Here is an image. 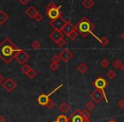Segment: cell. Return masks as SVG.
Returning a JSON list of instances; mask_svg holds the SVG:
<instances>
[{
	"label": "cell",
	"mask_w": 124,
	"mask_h": 122,
	"mask_svg": "<svg viewBox=\"0 0 124 122\" xmlns=\"http://www.w3.org/2000/svg\"><path fill=\"white\" fill-rule=\"evenodd\" d=\"M34 21H36V22H40L41 21H43V15H42L41 14H39V13H37V14L34 16Z\"/></svg>",
	"instance_id": "31"
},
{
	"label": "cell",
	"mask_w": 124,
	"mask_h": 122,
	"mask_svg": "<svg viewBox=\"0 0 124 122\" xmlns=\"http://www.w3.org/2000/svg\"><path fill=\"white\" fill-rule=\"evenodd\" d=\"M9 15L4 10H0V25H4L9 20Z\"/></svg>",
	"instance_id": "15"
},
{
	"label": "cell",
	"mask_w": 124,
	"mask_h": 122,
	"mask_svg": "<svg viewBox=\"0 0 124 122\" xmlns=\"http://www.w3.org/2000/svg\"><path fill=\"white\" fill-rule=\"evenodd\" d=\"M81 113H82V110L80 109H76L71 113V117H73V116H76V115H81Z\"/></svg>",
	"instance_id": "35"
},
{
	"label": "cell",
	"mask_w": 124,
	"mask_h": 122,
	"mask_svg": "<svg viewBox=\"0 0 124 122\" xmlns=\"http://www.w3.org/2000/svg\"><path fill=\"white\" fill-rule=\"evenodd\" d=\"M38 12V11L37 10V9L34 6H30V7H28L27 9H26V11H25V13H26L30 18H31V19L34 18V16L36 15Z\"/></svg>",
	"instance_id": "13"
},
{
	"label": "cell",
	"mask_w": 124,
	"mask_h": 122,
	"mask_svg": "<svg viewBox=\"0 0 124 122\" xmlns=\"http://www.w3.org/2000/svg\"><path fill=\"white\" fill-rule=\"evenodd\" d=\"M92 84H93V86L95 87V89L101 92L104 96V98H105V103H108V98H107L106 95H105V88L108 86V82L106 81V80L102 77V76H99L95 81H93Z\"/></svg>",
	"instance_id": "4"
},
{
	"label": "cell",
	"mask_w": 124,
	"mask_h": 122,
	"mask_svg": "<svg viewBox=\"0 0 124 122\" xmlns=\"http://www.w3.org/2000/svg\"><path fill=\"white\" fill-rule=\"evenodd\" d=\"M121 71L124 73V63H122V67H121Z\"/></svg>",
	"instance_id": "41"
},
{
	"label": "cell",
	"mask_w": 124,
	"mask_h": 122,
	"mask_svg": "<svg viewBox=\"0 0 124 122\" xmlns=\"http://www.w3.org/2000/svg\"><path fill=\"white\" fill-rule=\"evenodd\" d=\"M67 21L64 19V18L60 17L56 20H54V21H51L49 22V25L54 28V30H58V31H61L62 28L64 27V26L66 24Z\"/></svg>",
	"instance_id": "6"
},
{
	"label": "cell",
	"mask_w": 124,
	"mask_h": 122,
	"mask_svg": "<svg viewBox=\"0 0 124 122\" xmlns=\"http://www.w3.org/2000/svg\"><path fill=\"white\" fill-rule=\"evenodd\" d=\"M83 122H90L89 118H83Z\"/></svg>",
	"instance_id": "40"
},
{
	"label": "cell",
	"mask_w": 124,
	"mask_h": 122,
	"mask_svg": "<svg viewBox=\"0 0 124 122\" xmlns=\"http://www.w3.org/2000/svg\"><path fill=\"white\" fill-rule=\"evenodd\" d=\"M100 65H101L102 68L105 69V68H107L110 65V61H109L107 58H103V59L100 61Z\"/></svg>",
	"instance_id": "25"
},
{
	"label": "cell",
	"mask_w": 124,
	"mask_h": 122,
	"mask_svg": "<svg viewBox=\"0 0 124 122\" xmlns=\"http://www.w3.org/2000/svg\"><path fill=\"white\" fill-rule=\"evenodd\" d=\"M108 122H117L116 120H113V119H111V120H110Z\"/></svg>",
	"instance_id": "43"
},
{
	"label": "cell",
	"mask_w": 124,
	"mask_h": 122,
	"mask_svg": "<svg viewBox=\"0 0 124 122\" xmlns=\"http://www.w3.org/2000/svg\"><path fill=\"white\" fill-rule=\"evenodd\" d=\"M31 69V67L27 64V63H26V64H25V65H21V71H22V72L24 73V74H26V75Z\"/></svg>",
	"instance_id": "26"
},
{
	"label": "cell",
	"mask_w": 124,
	"mask_h": 122,
	"mask_svg": "<svg viewBox=\"0 0 124 122\" xmlns=\"http://www.w3.org/2000/svg\"><path fill=\"white\" fill-rule=\"evenodd\" d=\"M16 60H17V62L19 63L20 65H23L26 64L28 60L30 58V55L28 54V53L26 51H25L24 49H21L20 52H18L16 53V57H15Z\"/></svg>",
	"instance_id": "5"
},
{
	"label": "cell",
	"mask_w": 124,
	"mask_h": 122,
	"mask_svg": "<svg viewBox=\"0 0 124 122\" xmlns=\"http://www.w3.org/2000/svg\"><path fill=\"white\" fill-rule=\"evenodd\" d=\"M109 39L107 37H105V36H103V37L100 38V41H99V43H100V45H101L102 47H105L108 45L109 43Z\"/></svg>",
	"instance_id": "23"
},
{
	"label": "cell",
	"mask_w": 124,
	"mask_h": 122,
	"mask_svg": "<svg viewBox=\"0 0 124 122\" xmlns=\"http://www.w3.org/2000/svg\"><path fill=\"white\" fill-rule=\"evenodd\" d=\"M88 66H87L86 64H84V63H81V64L78 66V71H79L81 74H85V73L88 71Z\"/></svg>",
	"instance_id": "17"
},
{
	"label": "cell",
	"mask_w": 124,
	"mask_h": 122,
	"mask_svg": "<svg viewBox=\"0 0 124 122\" xmlns=\"http://www.w3.org/2000/svg\"><path fill=\"white\" fill-rule=\"evenodd\" d=\"M74 30H75V26H73L70 21H67L66 24L64 26V27L62 28L61 31L63 32V34L64 35H66V36H67L69 33H71V31H74Z\"/></svg>",
	"instance_id": "12"
},
{
	"label": "cell",
	"mask_w": 124,
	"mask_h": 122,
	"mask_svg": "<svg viewBox=\"0 0 124 122\" xmlns=\"http://www.w3.org/2000/svg\"><path fill=\"white\" fill-rule=\"evenodd\" d=\"M69 109H70V105L66 102H63V103H61L59 105V110L63 114L67 113L69 111Z\"/></svg>",
	"instance_id": "14"
},
{
	"label": "cell",
	"mask_w": 124,
	"mask_h": 122,
	"mask_svg": "<svg viewBox=\"0 0 124 122\" xmlns=\"http://www.w3.org/2000/svg\"><path fill=\"white\" fill-rule=\"evenodd\" d=\"M112 65H113V67L116 68V69H121V67H122V63L120 59H116L115 61L112 63Z\"/></svg>",
	"instance_id": "27"
},
{
	"label": "cell",
	"mask_w": 124,
	"mask_h": 122,
	"mask_svg": "<svg viewBox=\"0 0 124 122\" xmlns=\"http://www.w3.org/2000/svg\"><path fill=\"white\" fill-rule=\"evenodd\" d=\"M16 86H17L16 82L10 77L6 79L5 81H4V82L3 83V87H4V89L5 90L7 93H11V92H13L16 88Z\"/></svg>",
	"instance_id": "7"
},
{
	"label": "cell",
	"mask_w": 124,
	"mask_h": 122,
	"mask_svg": "<svg viewBox=\"0 0 124 122\" xmlns=\"http://www.w3.org/2000/svg\"><path fill=\"white\" fill-rule=\"evenodd\" d=\"M49 68L51 71H55L59 69V64H56V63H53L52 62L51 64L49 65Z\"/></svg>",
	"instance_id": "30"
},
{
	"label": "cell",
	"mask_w": 124,
	"mask_h": 122,
	"mask_svg": "<svg viewBox=\"0 0 124 122\" xmlns=\"http://www.w3.org/2000/svg\"><path fill=\"white\" fill-rule=\"evenodd\" d=\"M4 81H5V80H4V76H3L2 74H0V85L1 84L3 85V83L4 82Z\"/></svg>",
	"instance_id": "38"
},
{
	"label": "cell",
	"mask_w": 124,
	"mask_h": 122,
	"mask_svg": "<svg viewBox=\"0 0 124 122\" xmlns=\"http://www.w3.org/2000/svg\"><path fill=\"white\" fill-rule=\"evenodd\" d=\"M49 99H50V98L48 97V94L42 93V94H40L38 98V103L41 105V106H46Z\"/></svg>",
	"instance_id": "11"
},
{
	"label": "cell",
	"mask_w": 124,
	"mask_h": 122,
	"mask_svg": "<svg viewBox=\"0 0 124 122\" xmlns=\"http://www.w3.org/2000/svg\"><path fill=\"white\" fill-rule=\"evenodd\" d=\"M60 8H61V5H56L55 3L49 2L46 6V14L51 21L58 19V18L61 17Z\"/></svg>",
	"instance_id": "3"
},
{
	"label": "cell",
	"mask_w": 124,
	"mask_h": 122,
	"mask_svg": "<svg viewBox=\"0 0 124 122\" xmlns=\"http://www.w3.org/2000/svg\"><path fill=\"white\" fill-rule=\"evenodd\" d=\"M117 105H118L119 108H124V99H121L120 101L117 103Z\"/></svg>",
	"instance_id": "36"
},
{
	"label": "cell",
	"mask_w": 124,
	"mask_h": 122,
	"mask_svg": "<svg viewBox=\"0 0 124 122\" xmlns=\"http://www.w3.org/2000/svg\"><path fill=\"white\" fill-rule=\"evenodd\" d=\"M69 122H83V118L82 117V115H76L70 118Z\"/></svg>",
	"instance_id": "19"
},
{
	"label": "cell",
	"mask_w": 124,
	"mask_h": 122,
	"mask_svg": "<svg viewBox=\"0 0 124 122\" xmlns=\"http://www.w3.org/2000/svg\"><path fill=\"white\" fill-rule=\"evenodd\" d=\"M121 37H122V39L124 41V31H122V33L121 34Z\"/></svg>",
	"instance_id": "42"
},
{
	"label": "cell",
	"mask_w": 124,
	"mask_h": 122,
	"mask_svg": "<svg viewBox=\"0 0 124 122\" xmlns=\"http://www.w3.org/2000/svg\"><path fill=\"white\" fill-rule=\"evenodd\" d=\"M0 122H6V119L4 115H0Z\"/></svg>",
	"instance_id": "39"
},
{
	"label": "cell",
	"mask_w": 124,
	"mask_h": 122,
	"mask_svg": "<svg viewBox=\"0 0 124 122\" xmlns=\"http://www.w3.org/2000/svg\"><path fill=\"white\" fill-rule=\"evenodd\" d=\"M57 45H58L59 47H60V48H62V47H64L65 45L66 44V41L65 38H62V39H60V41L58 42V43H56Z\"/></svg>",
	"instance_id": "33"
},
{
	"label": "cell",
	"mask_w": 124,
	"mask_h": 122,
	"mask_svg": "<svg viewBox=\"0 0 124 122\" xmlns=\"http://www.w3.org/2000/svg\"><path fill=\"white\" fill-rule=\"evenodd\" d=\"M69 121H70V118H67V117L64 115H60L57 117L56 120L51 122H69Z\"/></svg>",
	"instance_id": "18"
},
{
	"label": "cell",
	"mask_w": 124,
	"mask_h": 122,
	"mask_svg": "<svg viewBox=\"0 0 124 122\" xmlns=\"http://www.w3.org/2000/svg\"><path fill=\"white\" fill-rule=\"evenodd\" d=\"M106 76H107V77H108L110 80H112V79H114L116 76V73L115 71H113V70H110V71H107Z\"/></svg>",
	"instance_id": "24"
},
{
	"label": "cell",
	"mask_w": 124,
	"mask_h": 122,
	"mask_svg": "<svg viewBox=\"0 0 124 122\" xmlns=\"http://www.w3.org/2000/svg\"><path fill=\"white\" fill-rule=\"evenodd\" d=\"M82 5L87 9H90L93 5H94V2L93 0H83L82 2Z\"/></svg>",
	"instance_id": "16"
},
{
	"label": "cell",
	"mask_w": 124,
	"mask_h": 122,
	"mask_svg": "<svg viewBox=\"0 0 124 122\" xmlns=\"http://www.w3.org/2000/svg\"><path fill=\"white\" fill-rule=\"evenodd\" d=\"M94 29H95L94 25L87 17H83L79 21V22L75 26V30L78 33H80L83 37H87L88 34H91L93 36V31Z\"/></svg>",
	"instance_id": "2"
},
{
	"label": "cell",
	"mask_w": 124,
	"mask_h": 122,
	"mask_svg": "<svg viewBox=\"0 0 124 122\" xmlns=\"http://www.w3.org/2000/svg\"><path fill=\"white\" fill-rule=\"evenodd\" d=\"M21 50V48H18L9 37H6L0 43V58L5 64H9Z\"/></svg>",
	"instance_id": "1"
},
{
	"label": "cell",
	"mask_w": 124,
	"mask_h": 122,
	"mask_svg": "<svg viewBox=\"0 0 124 122\" xmlns=\"http://www.w3.org/2000/svg\"><path fill=\"white\" fill-rule=\"evenodd\" d=\"M78 34H79V33H78V31H76V30H74V31H72L71 33H69V34L67 35V37L70 38L71 41H74V40L76 39L77 37H78Z\"/></svg>",
	"instance_id": "22"
},
{
	"label": "cell",
	"mask_w": 124,
	"mask_h": 122,
	"mask_svg": "<svg viewBox=\"0 0 124 122\" xmlns=\"http://www.w3.org/2000/svg\"><path fill=\"white\" fill-rule=\"evenodd\" d=\"M54 104H55V103L54 102V100H52L51 98H50L49 100H48V103H47V108H52L54 106Z\"/></svg>",
	"instance_id": "34"
},
{
	"label": "cell",
	"mask_w": 124,
	"mask_h": 122,
	"mask_svg": "<svg viewBox=\"0 0 124 122\" xmlns=\"http://www.w3.org/2000/svg\"><path fill=\"white\" fill-rule=\"evenodd\" d=\"M90 98L93 102H95L96 103H100L102 101V99L104 98V96L102 94V93L99 90L95 89L94 91H93L90 94Z\"/></svg>",
	"instance_id": "10"
},
{
	"label": "cell",
	"mask_w": 124,
	"mask_h": 122,
	"mask_svg": "<svg viewBox=\"0 0 124 122\" xmlns=\"http://www.w3.org/2000/svg\"><path fill=\"white\" fill-rule=\"evenodd\" d=\"M81 115H82V117H83V118H90V116H91L89 111H88V110H87V109L82 110Z\"/></svg>",
	"instance_id": "29"
},
{
	"label": "cell",
	"mask_w": 124,
	"mask_h": 122,
	"mask_svg": "<svg viewBox=\"0 0 124 122\" xmlns=\"http://www.w3.org/2000/svg\"><path fill=\"white\" fill-rule=\"evenodd\" d=\"M38 75V72H37V71L36 70H34V69H32L31 68V70H30L29 71H28L27 73H26V76H28V77L30 78V79H33V78L35 77V76Z\"/></svg>",
	"instance_id": "21"
},
{
	"label": "cell",
	"mask_w": 124,
	"mask_h": 122,
	"mask_svg": "<svg viewBox=\"0 0 124 122\" xmlns=\"http://www.w3.org/2000/svg\"><path fill=\"white\" fill-rule=\"evenodd\" d=\"M65 35L63 34L61 31H58V30H54L51 33L49 34V38L55 43H57L60 39L64 38Z\"/></svg>",
	"instance_id": "9"
},
{
	"label": "cell",
	"mask_w": 124,
	"mask_h": 122,
	"mask_svg": "<svg viewBox=\"0 0 124 122\" xmlns=\"http://www.w3.org/2000/svg\"><path fill=\"white\" fill-rule=\"evenodd\" d=\"M41 46H42L41 43H40L39 41H38V40H35V41H33V43H31V48H32L34 50H38V49H40Z\"/></svg>",
	"instance_id": "20"
},
{
	"label": "cell",
	"mask_w": 124,
	"mask_h": 122,
	"mask_svg": "<svg viewBox=\"0 0 124 122\" xmlns=\"http://www.w3.org/2000/svg\"><path fill=\"white\" fill-rule=\"evenodd\" d=\"M51 61H52L53 63H56V64H59V62L60 61V56H59V54L54 55V56L52 57Z\"/></svg>",
	"instance_id": "32"
},
{
	"label": "cell",
	"mask_w": 124,
	"mask_h": 122,
	"mask_svg": "<svg viewBox=\"0 0 124 122\" xmlns=\"http://www.w3.org/2000/svg\"><path fill=\"white\" fill-rule=\"evenodd\" d=\"M85 107H86V109L89 111V110H92V109H93V108H94L95 104H94V103H93V101H88V103L85 104Z\"/></svg>",
	"instance_id": "28"
},
{
	"label": "cell",
	"mask_w": 124,
	"mask_h": 122,
	"mask_svg": "<svg viewBox=\"0 0 124 122\" xmlns=\"http://www.w3.org/2000/svg\"><path fill=\"white\" fill-rule=\"evenodd\" d=\"M28 3H29V0H19V4H22V5H25Z\"/></svg>",
	"instance_id": "37"
},
{
	"label": "cell",
	"mask_w": 124,
	"mask_h": 122,
	"mask_svg": "<svg viewBox=\"0 0 124 122\" xmlns=\"http://www.w3.org/2000/svg\"><path fill=\"white\" fill-rule=\"evenodd\" d=\"M59 56L60 58V60H62L63 62H68L73 56V53L70 51L68 48H64L60 53H59Z\"/></svg>",
	"instance_id": "8"
}]
</instances>
